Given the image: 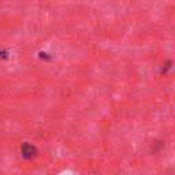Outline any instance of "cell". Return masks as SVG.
I'll return each instance as SVG.
<instances>
[{
    "label": "cell",
    "mask_w": 175,
    "mask_h": 175,
    "mask_svg": "<svg viewBox=\"0 0 175 175\" xmlns=\"http://www.w3.org/2000/svg\"><path fill=\"white\" fill-rule=\"evenodd\" d=\"M34 152H36V148L32 147V145H29V144L22 145V156L26 157V159H30L34 155Z\"/></svg>",
    "instance_id": "6da1fadb"
}]
</instances>
